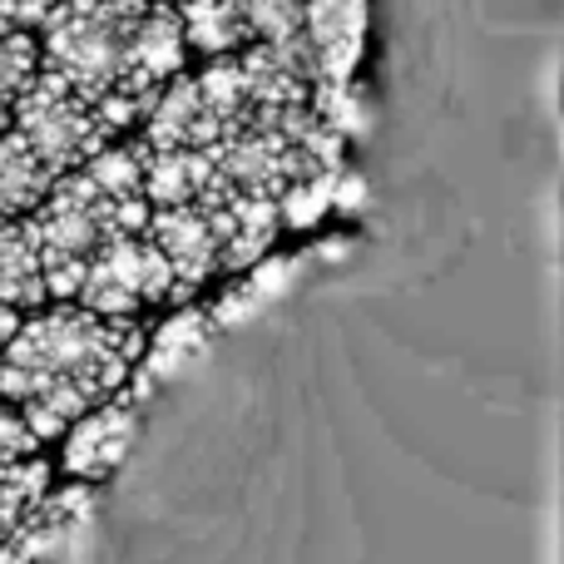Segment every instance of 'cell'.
Segmentation results:
<instances>
[{"label": "cell", "instance_id": "obj_12", "mask_svg": "<svg viewBox=\"0 0 564 564\" xmlns=\"http://www.w3.org/2000/svg\"><path fill=\"white\" fill-rule=\"evenodd\" d=\"M40 75V35L20 25H0V99H15Z\"/></svg>", "mask_w": 564, "mask_h": 564}, {"label": "cell", "instance_id": "obj_3", "mask_svg": "<svg viewBox=\"0 0 564 564\" xmlns=\"http://www.w3.org/2000/svg\"><path fill=\"white\" fill-rule=\"evenodd\" d=\"M164 297H178V282L169 273L164 253L149 243V234H124V238H109L89 258L85 278H79L69 302L99 312V317H134L139 307L164 302Z\"/></svg>", "mask_w": 564, "mask_h": 564}, {"label": "cell", "instance_id": "obj_4", "mask_svg": "<svg viewBox=\"0 0 564 564\" xmlns=\"http://www.w3.org/2000/svg\"><path fill=\"white\" fill-rule=\"evenodd\" d=\"M144 234H149V243L164 253L169 273L178 282V297H194V292L218 273V238H214V224H208V214L198 204L149 208Z\"/></svg>", "mask_w": 564, "mask_h": 564}, {"label": "cell", "instance_id": "obj_11", "mask_svg": "<svg viewBox=\"0 0 564 564\" xmlns=\"http://www.w3.org/2000/svg\"><path fill=\"white\" fill-rule=\"evenodd\" d=\"M178 20H184V40L204 55H234L253 40L243 20V0H184Z\"/></svg>", "mask_w": 564, "mask_h": 564}, {"label": "cell", "instance_id": "obj_13", "mask_svg": "<svg viewBox=\"0 0 564 564\" xmlns=\"http://www.w3.org/2000/svg\"><path fill=\"white\" fill-rule=\"evenodd\" d=\"M243 20L253 40H288L302 30V0H243Z\"/></svg>", "mask_w": 564, "mask_h": 564}, {"label": "cell", "instance_id": "obj_16", "mask_svg": "<svg viewBox=\"0 0 564 564\" xmlns=\"http://www.w3.org/2000/svg\"><path fill=\"white\" fill-rule=\"evenodd\" d=\"M6 129H10V105L0 99V134H6Z\"/></svg>", "mask_w": 564, "mask_h": 564}, {"label": "cell", "instance_id": "obj_2", "mask_svg": "<svg viewBox=\"0 0 564 564\" xmlns=\"http://www.w3.org/2000/svg\"><path fill=\"white\" fill-rule=\"evenodd\" d=\"M10 129L45 159V169L55 178L79 169L95 149H105L109 139H115L99 124L95 105H89L79 89H69L59 75H50V69H40V75L10 99Z\"/></svg>", "mask_w": 564, "mask_h": 564}, {"label": "cell", "instance_id": "obj_9", "mask_svg": "<svg viewBox=\"0 0 564 564\" xmlns=\"http://www.w3.org/2000/svg\"><path fill=\"white\" fill-rule=\"evenodd\" d=\"M0 302L15 312H35L50 302L40 253L25 234V218H6V214H0Z\"/></svg>", "mask_w": 564, "mask_h": 564}, {"label": "cell", "instance_id": "obj_5", "mask_svg": "<svg viewBox=\"0 0 564 564\" xmlns=\"http://www.w3.org/2000/svg\"><path fill=\"white\" fill-rule=\"evenodd\" d=\"M208 224L218 238V268H253L263 263V253L278 243L282 218H278V198H258V194H238L224 204L204 208Z\"/></svg>", "mask_w": 564, "mask_h": 564}, {"label": "cell", "instance_id": "obj_8", "mask_svg": "<svg viewBox=\"0 0 564 564\" xmlns=\"http://www.w3.org/2000/svg\"><path fill=\"white\" fill-rule=\"evenodd\" d=\"M208 184H214V159H208V149H149V164H144L149 208L204 204Z\"/></svg>", "mask_w": 564, "mask_h": 564}, {"label": "cell", "instance_id": "obj_15", "mask_svg": "<svg viewBox=\"0 0 564 564\" xmlns=\"http://www.w3.org/2000/svg\"><path fill=\"white\" fill-rule=\"evenodd\" d=\"M15 322H20V312L0 302V351H6V341H10V332H15Z\"/></svg>", "mask_w": 564, "mask_h": 564}, {"label": "cell", "instance_id": "obj_6", "mask_svg": "<svg viewBox=\"0 0 564 564\" xmlns=\"http://www.w3.org/2000/svg\"><path fill=\"white\" fill-rule=\"evenodd\" d=\"M65 436H69L65 466L75 470V476L99 480V476L124 466L129 446H134V436H139V411L134 406H105V411L89 406Z\"/></svg>", "mask_w": 564, "mask_h": 564}, {"label": "cell", "instance_id": "obj_10", "mask_svg": "<svg viewBox=\"0 0 564 564\" xmlns=\"http://www.w3.org/2000/svg\"><path fill=\"white\" fill-rule=\"evenodd\" d=\"M50 184H55V174L45 169V159H40L15 129H6V134H0V214L25 218L30 208L50 194Z\"/></svg>", "mask_w": 564, "mask_h": 564}, {"label": "cell", "instance_id": "obj_14", "mask_svg": "<svg viewBox=\"0 0 564 564\" xmlns=\"http://www.w3.org/2000/svg\"><path fill=\"white\" fill-rule=\"evenodd\" d=\"M35 451H40L35 431L20 421V411L10 406V401H0V460H25V456H35Z\"/></svg>", "mask_w": 564, "mask_h": 564}, {"label": "cell", "instance_id": "obj_7", "mask_svg": "<svg viewBox=\"0 0 564 564\" xmlns=\"http://www.w3.org/2000/svg\"><path fill=\"white\" fill-rule=\"evenodd\" d=\"M144 144L149 149H208L218 144V129L204 109L198 79L178 69L164 89H159L154 109L144 115Z\"/></svg>", "mask_w": 564, "mask_h": 564}, {"label": "cell", "instance_id": "obj_1", "mask_svg": "<svg viewBox=\"0 0 564 564\" xmlns=\"http://www.w3.org/2000/svg\"><path fill=\"white\" fill-rule=\"evenodd\" d=\"M144 351L134 317H99L79 302L20 312L0 351V401L20 411L35 441H55L89 406L119 391Z\"/></svg>", "mask_w": 564, "mask_h": 564}]
</instances>
